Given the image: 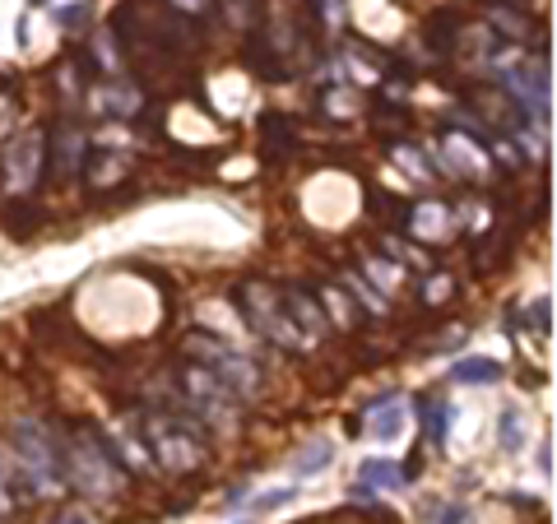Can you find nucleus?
<instances>
[{
    "mask_svg": "<svg viewBox=\"0 0 557 524\" xmlns=\"http://www.w3.org/2000/svg\"><path fill=\"white\" fill-rule=\"evenodd\" d=\"M42 145H47V135H42V130H33V135H24L14 149L0 153V167H5V190H14V196H28V190L38 186Z\"/></svg>",
    "mask_w": 557,
    "mask_h": 524,
    "instance_id": "obj_7",
    "label": "nucleus"
},
{
    "mask_svg": "<svg viewBox=\"0 0 557 524\" xmlns=\"http://www.w3.org/2000/svg\"><path fill=\"white\" fill-rule=\"evenodd\" d=\"M5 456L14 460V469L24 474L33 501L61 492L65 478H61V446H57V432L38 417H24V423L10 427V450Z\"/></svg>",
    "mask_w": 557,
    "mask_h": 524,
    "instance_id": "obj_1",
    "label": "nucleus"
},
{
    "mask_svg": "<svg viewBox=\"0 0 557 524\" xmlns=\"http://www.w3.org/2000/svg\"><path fill=\"white\" fill-rule=\"evenodd\" d=\"M79 159H84V135L75 126H61L57 130V145H51V159H47L51 177H75Z\"/></svg>",
    "mask_w": 557,
    "mask_h": 524,
    "instance_id": "obj_10",
    "label": "nucleus"
},
{
    "mask_svg": "<svg viewBox=\"0 0 557 524\" xmlns=\"http://www.w3.org/2000/svg\"><path fill=\"white\" fill-rule=\"evenodd\" d=\"M223 20L242 33H251L260 20H265V0H228V5H223Z\"/></svg>",
    "mask_w": 557,
    "mask_h": 524,
    "instance_id": "obj_14",
    "label": "nucleus"
},
{
    "mask_svg": "<svg viewBox=\"0 0 557 524\" xmlns=\"http://www.w3.org/2000/svg\"><path fill=\"white\" fill-rule=\"evenodd\" d=\"M325 302H330V307H335V311H339V321H344V325H348V321H354V316H358V311H354V307H348V302H344V292H335V288H330V292H325Z\"/></svg>",
    "mask_w": 557,
    "mask_h": 524,
    "instance_id": "obj_24",
    "label": "nucleus"
},
{
    "mask_svg": "<svg viewBox=\"0 0 557 524\" xmlns=\"http://www.w3.org/2000/svg\"><path fill=\"white\" fill-rule=\"evenodd\" d=\"M94 102L108 116H131L135 108H139V98H135V89H102V93H94Z\"/></svg>",
    "mask_w": 557,
    "mask_h": 524,
    "instance_id": "obj_16",
    "label": "nucleus"
},
{
    "mask_svg": "<svg viewBox=\"0 0 557 524\" xmlns=\"http://www.w3.org/2000/svg\"><path fill=\"white\" fill-rule=\"evenodd\" d=\"M446 423H450V409L442 404V399H428V404H423V427H428V436H432V441H446Z\"/></svg>",
    "mask_w": 557,
    "mask_h": 524,
    "instance_id": "obj_19",
    "label": "nucleus"
},
{
    "mask_svg": "<svg viewBox=\"0 0 557 524\" xmlns=\"http://www.w3.org/2000/svg\"><path fill=\"white\" fill-rule=\"evenodd\" d=\"M450 380H460V386H493V380H502V366L493 358H460L450 366Z\"/></svg>",
    "mask_w": 557,
    "mask_h": 524,
    "instance_id": "obj_13",
    "label": "nucleus"
},
{
    "mask_svg": "<svg viewBox=\"0 0 557 524\" xmlns=\"http://www.w3.org/2000/svg\"><path fill=\"white\" fill-rule=\"evenodd\" d=\"M502 84H507L511 98H520V108H525L530 116L548 121V79H544V70L520 65V70H507V75H502Z\"/></svg>",
    "mask_w": 557,
    "mask_h": 524,
    "instance_id": "obj_8",
    "label": "nucleus"
},
{
    "mask_svg": "<svg viewBox=\"0 0 557 524\" xmlns=\"http://www.w3.org/2000/svg\"><path fill=\"white\" fill-rule=\"evenodd\" d=\"M260 139H265V149H274V145L293 149V145H298V130H293V121H288V116L270 112L265 121H260Z\"/></svg>",
    "mask_w": 557,
    "mask_h": 524,
    "instance_id": "obj_15",
    "label": "nucleus"
},
{
    "mask_svg": "<svg viewBox=\"0 0 557 524\" xmlns=\"http://www.w3.org/2000/svg\"><path fill=\"white\" fill-rule=\"evenodd\" d=\"M149 450L168 474H190L205 464V441L182 417H149Z\"/></svg>",
    "mask_w": 557,
    "mask_h": 524,
    "instance_id": "obj_4",
    "label": "nucleus"
},
{
    "mask_svg": "<svg viewBox=\"0 0 557 524\" xmlns=\"http://www.w3.org/2000/svg\"><path fill=\"white\" fill-rule=\"evenodd\" d=\"M61 446V478L79 492H98L108 497L116 487V464H112V450H102V441L94 432L75 427L70 436H57Z\"/></svg>",
    "mask_w": 557,
    "mask_h": 524,
    "instance_id": "obj_2",
    "label": "nucleus"
},
{
    "mask_svg": "<svg viewBox=\"0 0 557 524\" xmlns=\"http://www.w3.org/2000/svg\"><path fill=\"white\" fill-rule=\"evenodd\" d=\"M89 5H84V0H75V5H65V10H57V24L61 28H75V24H84V20H89Z\"/></svg>",
    "mask_w": 557,
    "mask_h": 524,
    "instance_id": "obj_21",
    "label": "nucleus"
},
{
    "mask_svg": "<svg viewBox=\"0 0 557 524\" xmlns=\"http://www.w3.org/2000/svg\"><path fill=\"white\" fill-rule=\"evenodd\" d=\"M307 450H311V456H302V464H298V469H302V474H311V469H325V464H330V446H325V441H317V446H307Z\"/></svg>",
    "mask_w": 557,
    "mask_h": 524,
    "instance_id": "obj_22",
    "label": "nucleus"
},
{
    "mask_svg": "<svg viewBox=\"0 0 557 524\" xmlns=\"http://www.w3.org/2000/svg\"><path fill=\"white\" fill-rule=\"evenodd\" d=\"M51 524H94V520H89V515H79V511H75V515H61V520H51Z\"/></svg>",
    "mask_w": 557,
    "mask_h": 524,
    "instance_id": "obj_26",
    "label": "nucleus"
},
{
    "mask_svg": "<svg viewBox=\"0 0 557 524\" xmlns=\"http://www.w3.org/2000/svg\"><path fill=\"white\" fill-rule=\"evenodd\" d=\"M237 307H242V316H247V325L256 329V335H265L270 344H284V348H302V335L293 329L278 288H270V284H242L237 288Z\"/></svg>",
    "mask_w": 557,
    "mask_h": 524,
    "instance_id": "obj_3",
    "label": "nucleus"
},
{
    "mask_svg": "<svg viewBox=\"0 0 557 524\" xmlns=\"http://www.w3.org/2000/svg\"><path fill=\"white\" fill-rule=\"evenodd\" d=\"M190 348H196V358H200L205 372H214L237 399H242V395H256V386H260V380H256V366L242 358L237 348L219 344L214 335H190Z\"/></svg>",
    "mask_w": 557,
    "mask_h": 524,
    "instance_id": "obj_5",
    "label": "nucleus"
},
{
    "mask_svg": "<svg viewBox=\"0 0 557 524\" xmlns=\"http://www.w3.org/2000/svg\"><path fill=\"white\" fill-rule=\"evenodd\" d=\"M405 478L409 474L399 464H391V460H368L358 469V487H362V492H399Z\"/></svg>",
    "mask_w": 557,
    "mask_h": 524,
    "instance_id": "obj_11",
    "label": "nucleus"
},
{
    "mask_svg": "<svg viewBox=\"0 0 557 524\" xmlns=\"http://www.w3.org/2000/svg\"><path fill=\"white\" fill-rule=\"evenodd\" d=\"M172 14H186V20H205L209 10H214V0H168Z\"/></svg>",
    "mask_w": 557,
    "mask_h": 524,
    "instance_id": "obj_20",
    "label": "nucleus"
},
{
    "mask_svg": "<svg viewBox=\"0 0 557 524\" xmlns=\"http://www.w3.org/2000/svg\"><path fill=\"white\" fill-rule=\"evenodd\" d=\"M368 432L376 436V441H395V436L405 432V404H399V399H381V404L372 409V417H368Z\"/></svg>",
    "mask_w": 557,
    "mask_h": 524,
    "instance_id": "obj_12",
    "label": "nucleus"
},
{
    "mask_svg": "<svg viewBox=\"0 0 557 524\" xmlns=\"http://www.w3.org/2000/svg\"><path fill=\"white\" fill-rule=\"evenodd\" d=\"M456 33H460V20L450 10H442L437 20L428 24V42H432V51H450V42H456Z\"/></svg>",
    "mask_w": 557,
    "mask_h": 524,
    "instance_id": "obj_17",
    "label": "nucleus"
},
{
    "mask_svg": "<svg viewBox=\"0 0 557 524\" xmlns=\"http://www.w3.org/2000/svg\"><path fill=\"white\" fill-rule=\"evenodd\" d=\"M497 436H502V450H520V446H525V417H520V409H502Z\"/></svg>",
    "mask_w": 557,
    "mask_h": 524,
    "instance_id": "obj_18",
    "label": "nucleus"
},
{
    "mask_svg": "<svg viewBox=\"0 0 557 524\" xmlns=\"http://www.w3.org/2000/svg\"><path fill=\"white\" fill-rule=\"evenodd\" d=\"M14 506H20V501H14V492L5 487V478H0V520H5V515L14 511Z\"/></svg>",
    "mask_w": 557,
    "mask_h": 524,
    "instance_id": "obj_25",
    "label": "nucleus"
},
{
    "mask_svg": "<svg viewBox=\"0 0 557 524\" xmlns=\"http://www.w3.org/2000/svg\"><path fill=\"white\" fill-rule=\"evenodd\" d=\"M182 399L190 409H200V417H209V423H228L237 409V395L223 386L214 372H205L200 362H190L182 372Z\"/></svg>",
    "mask_w": 557,
    "mask_h": 524,
    "instance_id": "obj_6",
    "label": "nucleus"
},
{
    "mask_svg": "<svg viewBox=\"0 0 557 524\" xmlns=\"http://www.w3.org/2000/svg\"><path fill=\"white\" fill-rule=\"evenodd\" d=\"M530 321H534L539 329H544V335L553 329V307H548V297H539V302L530 307Z\"/></svg>",
    "mask_w": 557,
    "mask_h": 524,
    "instance_id": "obj_23",
    "label": "nucleus"
},
{
    "mask_svg": "<svg viewBox=\"0 0 557 524\" xmlns=\"http://www.w3.org/2000/svg\"><path fill=\"white\" fill-rule=\"evenodd\" d=\"M284 297V311H288V321H293V329H298L302 339H321L325 329H330V316H325V307L311 297L307 288H284L278 292Z\"/></svg>",
    "mask_w": 557,
    "mask_h": 524,
    "instance_id": "obj_9",
    "label": "nucleus"
}]
</instances>
